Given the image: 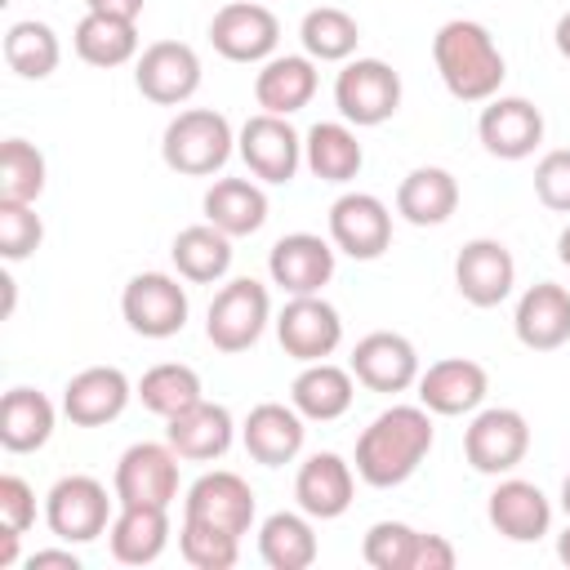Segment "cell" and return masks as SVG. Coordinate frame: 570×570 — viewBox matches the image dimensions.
Masks as SVG:
<instances>
[{"label": "cell", "mask_w": 570, "mask_h": 570, "mask_svg": "<svg viewBox=\"0 0 570 570\" xmlns=\"http://www.w3.org/2000/svg\"><path fill=\"white\" fill-rule=\"evenodd\" d=\"M209 45L227 62H267L281 45V18L258 0H232L209 18Z\"/></svg>", "instance_id": "8fae6325"}, {"label": "cell", "mask_w": 570, "mask_h": 570, "mask_svg": "<svg viewBox=\"0 0 570 570\" xmlns=\"http://www.w3.org/2000/svg\"><path fill=\"white\" fill-rule=\"evenodd\" d=\"M414 387H419V405H428L432 414L459 419V414H476L485 405L490 374L472 356H445V361H432L428 370H419Z\"/></svg>", "instance_id": "e0dca14e"}, {"label": "cell", "mask_w": 570, "mask_h": 570, "mask_svg": "<svg viewBox=\"0 0 570 570\" xmlns=\"http://www.w3.org/2000/svg\"><path fill=\"white\" fill-rule=\"evenodd\" d=\"M316 552H321V543H316L312 517L303 508L298 512L263 517V525H258V557L272 570H307L316 561Z\"/></svg>", "instance_id": "e575fe53"}, {"label": "cell", "mask_w": 570, "mask_h": 570, "mask_svg": "<svg viewBox=\"0 0 570 570\" xmlns=\"http://www.w3.org/2000/svg\"><path fill=\"white\" fill-rule=\"evenodd\" d=\"M432 441H436V428L428 405H392L374 414L370 428L356 436V459H352L356 476L374 490L405 485L432 454Z\"/></svg>", "instance_id": "6da1fadb"}, {"label": "cell", "mask_w": 570, "mask_h": 570, "mask_svg": "<svg viewBox=\"0 0 570 570\" xmlns=\"http://www.w3.org/2000/svg\"><path fill=\"white\" fill-rule=\"evenodd\" d=\"M129 396H134V383L125 379V370L89 365V370L71 374V383L62 387V414L76 428H102V423H116L125 414Z\"/></svg>", "instance_id": "603a6c76"}, {"label": "cell", "mask_w": 570, "mask_h": 570, "mask_svg": "<svg viewBox=\"0 0 570 570\" xmlns=\"http://www.w3.org/2000/svg\"><path fill=\"white\" fill-rule=\"evenodd\" d=\"M27 566L36 570V566H62V570H80V557L71 552V548H45V552H31L27 557Z\"/></svg>", "instance_id": "c3c4849f"}, {"label": "cell", "mask_w": 570, "mask_h": 570, "mask_svg": "<svg viewBox=\"0 0 570 570\" xmlns=\"http://www.w3.org/2000/svg\"><path fill=\"white\" fill-rule=\"evenodd\" d=\"M236 151H240L245 169L258 183H289L298 174V165H303L298 129L289 125V116H272V111H258V116H249L240 125Z\"/></svg>", "instance_id": "4fadbf2b"}, {"label": "cell", "mask_w": 570, "mask_h": 570, "mask_svg": "<svg viewBox=\"0 0 570 570\" xmlns=\"http://www.w3.org/2000/svg\"><path fill=\"white\" fill-rule=\"evenodd\" d=\"M267 321H272V294H267V285L254 281V276H236V281H227L214 294V303L205 312V338L218 352L236 356V352H249L263 338Z\"/></svg>", "instance_id": "277c9868"}, {"label": "cell", "mask_w": 570, "mask_h": 570, "mask_svg": "<svg viewBox=\"0 0 570 570\" xmlns=\"http://www.w3.org/2000/svg\"><path fill=\"white\" fill-rule=\"evenodd\" d=\"M120 316L142 338H174L187 325V289L169 272H138L120 294Z\"/></svg>", "instance_id": "ba28073f"}, {"label": "cell", "mask_w": 570, "mask_h": 570, "mask_svg": "<svg viewBox=\"0 0 570 570\" xmlns=\"http://www.w3.org/2000/svg\"><path fill=\"white\" fill-rule=\"evenodd\" d=\"M45 191V156L27 138H4L0 142V200H22L36 205Z\"/></svg>", "instance_id": "ab89813d"}, {"label": "cell", "mask_w": 570, "mask_h": 570, "mask_svg": "<svg viewBox=\"0 0 570 570\" xmlns=\"http://www.w3.org/2000/svg\"><path fill=\"white\" fill-rule=\"evenodd\" d=\"M330 240L338 254L370 263L392 245V209L374 191H343L330 205Z\"/></svg>", "instance_id": "9a60e30c"}, {"label": "cell", "mask_w": 570, "mask_h": 570, "mask_svg": "<svg viewBox=\"0 0 570 570\" xmlns=\"http://www.w3.org/2000/svg\"><path fill=\"white\" fill-rule=\"evenodd\" d=\"M134 396L142 401V410H151V414H160V419H174V414H183L187 405H196V401L205 396V387H200V374H196L191 365L160 361V365H151V370L138 379Z\"/></svg>", "instance_id": "f35d334b"}, {"label": "cell", "mask_w": 570, "mask_h": 570, "mask_svg": "<svg viewBox=\"0 0 570 570\" xmlns=\"http://www.w3.org/2000/svg\"><path fill=\"white\" fill-rule=\"evenodd\" d=\"M0 525H9L18 534H27L36 525V490L13 472L0 476Z\"/></svg>", "instance_id": "f6af8a7d"}, {"label": "cell", "mask_w": 570, "mask_h": 570, "mask_svg": "<svg viewBox=\"0 0 570 570\" xmlns=\"http://www.w3.org/2000/svg\"><path fill=\"white\" fill-rule=\"evenodd\" d=\"M205 223H214L218 232L236 236H254L267 223V191L254 178H214V187L200 200Z\"/></svg>", "instance_id": "d6a6232c"}, {"label": "cell", "mask_w": 570, "mask_h": 570, "mask_svg": "<svg viewBox=\"0 0 570 570\" xmlns=\"http://www.w3.org/2000/svg\"><path fill=\"white\" fill-rule=\"evenodd\" d=\"M183 517H187V521L218 525V530L245 539V534L254 530V490H249V481H245L240 472H232V468L200 472V476L187 485Z\"/></svg>", "instance_id": "5bb4252c"}, {"label": "cell", "mask_w": 570, "mask_h": 570, "mask_svg": "<svg viewBox=\"0 0 570 570\" xmlns=\"http://www.w3.org/2000/svg\"><path fill=\"white\" fill-rule=\"evenodd\" d=\"M71 45H76V58L89 67H125L138 58V22L85 9V18L71 31Z\"/></svg>", "instance_id": "d590c367"}, {"label": "cell", "mask_w": 570, "mask_h": 570, "mask_svg": "<svg viewBox=\"0 0 570 570\" xmlns=\"http://www.w3.org/2000/svg\"><path fill=\"white\" fill-rule=\"evenodd\" d=\"M512 330H517V343L530 352H557L561 343H570V289L557 281L530 285L517 298Z\"/></svg>", "instance_id": "d4e9b609"}, {"label": "cell", "mask_w": 570, "mask_h": 570, "mask_svg": "<svg viewBox=\"0 0 570 570\" xmlns=\"http://www.w3.org/2000/svg\"><path fill=\"white\" fill-rule=\"evenodd\" d=\"M525 454H530V423L512 405L476 410L472 423L463 428V459L481 476H508Z\"/></svg>", "instance_id": "52a82bcc"}, {"label": "cell", "mask_w": 570, "mask_h": 570, "mask_svg": "<svg viewBox=\"0 0 570 570\" xmlns=\"http://www.w3.org/2000/svg\"><path fill=\"white\" fill-rule=\"evenodd\" d=\"M334 107L347 125L374 129L401 111V76L383 58H347L334 76Z\"/></svg>", "instance_id": "5b68a950"}, {"label": "cell", "mask_w": 570, "mask_h": 570, "mask_svg": "<svg viewBox=\"0 0 570 570\" xmlns=\"http://www.w3.org/2000/svg\"><path fill=\"white\" fill-rule=\"evenodd\" d=\"M276 338H281L285 356H294L298 365L330 361L343 343V316L321 294H294L276 316Z\"/></svg>", "instance_id": "30bf717a"}, {"label": "cell", "mask_w": 570, "mask_h": 570, "mask_svg": "<svg viewBox=\"0 0 570 570\" xmlns=\"http://www.w3.org/2000/svg\"><path fill=\"white\" fill-rule=\"evenodd\" d=\"M116 503L169 508L178 499V450L169 441H134L111 476Z\"/></svg>", "instance_id": "9c48e42d"}, {"label": "cell", "mask_w": 570, "mask_h": 570, "mask_svg": "<svg viewBox=\"0 0 570 570\" xmlns=\"http://www.w3.org/2000/svg\"><path fill=\"white\" fill-rule=\"evenodd\" d=\"M169 258H174V267H178L183 281L214 285V281H223L232 272V236L218 232L214 223H191V227H183L174 236Z\"/></svg>", "instance_id": "836d02e7"}, {"label": "cell", "mask_w": 570, "mask_h": 570, "mask_svg": "<svg viewBox=\"0 0 570 570\" xmlns=\"http://www.w3.org/2000/svg\"><path fill=\"white\" fill-rule=\"evenodd\" d=\"M334 240L316 236V232H289L272 245L267 254V276L272 285H281L289 298L294 294H321L334 276Z\"/></svg>", "instance_id": "d6986e66"}, {"label": "cell", "mask_w": 570, "mask_h": 570, "mask_svg": "<svg viewBox=\"0 0 570 570\" xmlns=\"http://www.w3.org/2000/svg\"><path fill=\"white\" fill-rule=\"evenodd\" d=\"M552 40H557V53L570 62V9L557 18V31H552Z\"/></svg>", "instance_id": "f907efd6"}, {"label": "cell", "mask_w": 570, "mask_h": 570, "mask_svg": "<svg viewBox=\"0 0 570 570\" xmlns=\"http://www.w3.org/2000/svg\"><path fill=\"white\" fill-rule=\"evenodd\" d=\"M414 543H419L414 525H405V521H374L365 530V539H361V557L374 570H410Z\"/></svg>", "instance_id": "b9f144b4"}, {"label": "cell", "mask_w": 570, "mask_h": 570, "mask_svg": "<svg viewBox=\"0 0 570 570\" xmlns=\"http://www.w3.org/2000/svg\"><path fill=\"white\" fill-rule=\"evenodd\" d=\"M356 401V374L334 361H307L289 383V405L312 423H334Z\"/></svg>", "instance_id": "4316f807"}, {"label": "cell", "mask_w": 570, "mask_h": 570, "mask_svg": "<svg viewBox=\"0 0 570 570\" xmlns=\"http://www.w3.org/2000/svg\"><path fill=\"white\" fill-rule=\"evenodd\" d=\"M557 258H561V267H570V223H566L561 236H557Z\"/></svg>", "instance_id": "816d5d0a"}, {"label": "cell", "mask_w": 570, "mask_h": 570, "mask_svg": "<svg viewBox=\"0 0 570 570\" xmlns=\"http://www.w3.org/2000/svg\"><path fill=\"white\" fill-rule=\"evenodd\" d=\"M4 62L13 76L22 80H45L58 71L62 62V45H58V31L49 22H36V18H22L4 31Z\"/></svg>", "instance_id": "74e56055"}, {"label": "cell", "mask_w": 570, "mask_h": 570, "mask_svg": "<svg viewBox=\"0 0 570 570\" xmlns=\"http://www.w3.org/2000/svg\"><path fill=\"white\" fill-rule=\"evenodd\" d=\"M18 539H22L18 530H9V525H0V566H4V570H9L13 561H18Z\"/></svg>", "instance_id": "681fc988"}, {"label": "cell", "mask_w": 570, "mask_h": 570, "mask_svg": "<svg viewBox=\"0 0 570 570\" xmlns=\"http://www.w3.org/2000/svg\"><path fill=\"white\" fill-rule=\"evenodd\" d=\"M45 240V223L36 214V205H22V200H0V254L9 263L36 254Z\"/></svg>", "instance_id": "7bdbcfd3"}, {"label": "cell", "mask_w": 570, "mask_h": 570, "mask_svg": "<svg viewBox=\"0 0 570 570\" xmlns=\"http://www.w3.org/2000/svg\"><path fill=\"white\" fill-rule=\"evenodd\" d=\"M236 151L232 120L214 107H187L178 111L160 134V160L183 178H209L218 174Z\"/></svg>", "instance_id": "3957f363"}, {"label": "cell", "mask_w": 570, "mask_h": 570, "mask_svg": "<svg viewBox=\"0 0 570 570\" xmlns=\"http://www.w3.org/2000/svg\"><path fill=\"white\" fill-rule=\"evenodd\" d=\"M107 548L120 566H151L169 548V508L120 503L107 525Z\"/></svg>", "instance_id": "f1b7e54d"}, {"label": "cell", "mask_w": 570, "mask_h": 570, "mask_svg": "<svg viewBox=\"0 0 570 570\" xmlns=\"http://www.w3.org/2000/svg\"><path fill=\"white\" fill-rule=\"evenodd\" d=\"M111 494L98 476H85V472H71V476H58L45 494V525L53 530V539L62 543H94L98 534H107L111 525Z\"/></svg>", "instance_id": "8992f818"}, {"label": "cell", "mask_w": 570, "mask_h": 570, "mask_svg": "<svg viewBox=\"0 0 570 570\" xmlns=\"http://www.w3.org/2000/svg\"><path fill=\"white\" fill-rule=\"evenodd\" d=\"M454 561H459V552H454V543H450L445 534H428V530H419L410 570H454Z\"/></svg>", "instance_id": "bcb514c9"}, {"label": "cell", "mask_w": 570, "mask_h": 570, "mask_svg": "<svg viewBox=\"0 0 570 570\" xmlns=\"http://www.w3.org/2000/svg\"><path fill=\"white\" fill-rule=\"evenodd\" d=\"M485 517L503 539L534 543L552 530V499L525 476H503L485 499Z\"/></svg>", "instance_id": "cb8c5ba5"}, {"label": "cell", "mask_w": 570, "mask_h": 570, "mask_svg": "<svg viewBox=\"0 0 570 570\" xmlns=\"http://www.w3.org/2000/svg\"><path fill=\"white\" fill-rule=\"evenodd\" d=\"M352 374H356V383L361 387H370V392H405V387H414L419 383V352H414V343L405 338V334H396V330H374V334H365L356 347H352V365H347Z\"/></svg>", "instance_id": "ffe728a7"}, {"label": "cell", "mask_w": 570, "mask_h": 570, "mask_svg": "<svg viewBox=\"0 0 570 570\" xmlns=\"http://www.w3.org/2000/svg\"><path fill=\"white\" fill-rule=\"evenodd\" d=\"M178 552L187 566L196 570H232L236 557H240V539L218 530V525H205V521H187L178 525Z\"/></svg>", "instance_id": "60d3db41"}, {"label": "cell", "mask_w": 570, "mask_h": 570, "mask_svg": "<svg viewBox=\"0 0 570 570\" xmlns=\"http://www.w3.org/2000/svg\"><path fill=\"white\" fill-rule=\"evenodd\" d=\"M561 512L570 517V472H566V481H561Z\"/></svg>", "instance_id": "11a10c76"}, {"label": "cell", "mask_w": 570, "mask_h": 570, "mask_svg": "<svg viewBox=\"0 0 570 570\" xmlns=\"http://www.w3.org/2000/svg\"><path fill=\"white\" fill-rule=\"evenodd\" d=\"M4 285V316H13V276H0Z\"/></svg>", "instance_id": "db71d44e"}, {"label": "cell", "mask_w": 570, "mask_h": 570, "mask_svg": "<svg viewBox=\"0 0 570 570\" xmlns=\"http://www.w3.org/2000/svg\"><path fill=\"white\" fill-rule=\"evenodd\" d=\"M432 62H436V76H441L445 94L459 98V102H490L499 94L503 76H508L503 49L494 45L490 27L472 22V18H450V22L436 27Z\"/></svg>", "instance_id": "7a4b0ae2"}, {"label": "cell", "mask_w": 570, "mask_h": 570, "mask_svg": "<svg viewBox=\"0 0 570 570\" xmlns=\"http://www.w3.org/2000/svg\"><path fill=\"white\" fill-rule=\"evenodd\" d=\"M534 196L548 209L570 214V147H557V151L539 156V165H534Z\"/></svg>", "instance_id": "ee69618b"}, {"label": "cell", "mask_w": 570, "mask_h": 570, "mask_svg": "<svg viewBox=\"0 0 570 570\" xmlns=\"http://www.w3.org/2000/svg\"><path fill=\"white\" fill-rule=\"evenodd\" d=\"M147 0H85L89 13H107V18H125V22H138Z\"/></svg>", "instance_id": "7dc6e473"}, {"label": "cell", "mask_w": 570, "mask_h": 570, "mask_svg": "<svg viewBox=\"0 0 570 570\" xmlns=\"http://www.w3.org/2000/svg\"><path fill=\"white\" fill-rule=\"evenodd\" d=\"M316 62L307 53H276L267 62H258L254 76V102L272 116H294L316 98Z\"/></svg>", "instance_id": "83f0119b"}, {"label": "cell", "mask_w": 570, "mask_h": 570, "mask_svg": "<svg viewBox=\"0 0 570 570\" xmlns=\"http://www.w3.org/2000/svg\"><path fill=\"white\" fill-rule=\"evenodd\" d=\"M476 138L499 160H525L543 142V111L530 98L494 94L476 120Z\"/></svg>", "instance_id": "ac0fdd59"}, {"label": "cell", "mask_w": 570, "mask_h": 570, "mask_svg": "<svg viewBox=\"0 0 570 570\" xmlns=\"http://www.w3.org/2000/svg\"><path fill=\"white\" fill-rule=\"evenodd\" d=\"M58 423V410L45 392L36 387H9L0 401V445L9 454H31L40 445H49Z\"/></svg>", "instance_id": "4dcf8cb0"}, {"label": "cell", "mask_w": 570, "mask_h": 570, "mask_svg": "<svg viewBox=\"0 0 570 570\" xmlns=\"http://www.w3.org/2000/svg\"><path fill=\"white\" fill-rule=\"evenodd\" d=\"M134 85L156 107H183L200 89V53L187 40H156L134 58Z\"/></svg>", "instance_id": "7c38bea8"}, {"label": "cell", "mask_w": 570, "mask_h": 570, "mask_svg": "<svg viewBox=\"0 0 570 570\" xmlns=\"http://www.w3.org/2000/svg\"><path fill=\"white\" fill-rule=\"evenodd\" d=\"M352 494H356V472L343 454L334 450H316L298 463L294 472V499L298 508L312 517V521H334L352 508Z\"/></svg>", "instance_id": "7402d4cb"}, {"label": "cell", "mask_w": 570, "mask_h": 570, "mask_svg": "<svg viewBox=\"0 0 570 570\" xmlns=\"http://www.w3.org/2000/svg\"><path fill=\"white\" fill-rule=\"evenodd\" d=\"M298 40H303V53L312 62H347L356 53V45H361V27H356V18L347 9L321 4V9L303 13Z\"/></svg>", "instance_id": "8d00e7d4"}, {"label": "cell", "mask_w": 570, "mask_h": 570, "mask_svg": "<svg viewBox=\"0 0 570 570\" xmlns=\"http://www.w3.org/2000/svg\"><path fill=\"white\" fill-rule=\"evenodd\" d=\"M307 419L294 410V405H285V401H263V405H254L249 414H245V423H240V445H245V454L254 459V463H263V468H285V463H294L298 454H303V441H307V428H303Z\"/></svg>", "instance_id": "44dd1931"}, {"label": "cell", "mask_w": 570, "mask_h": 570, "mask_svg": "<svg viewBox=\"0 0 570 570\" xmlns=\"http://www.w3.org/2000/svg\"><path fill=\"white\" fill-rule=\"evenodd\" d=\"M232 436H236V423H232V410L218 405V401H196L187 405L183 414L165 419V441L178 450V459L187 463H209V459H223L232 450Z\"/></svg>", "instance_id": "484cf974"}, {"label": "cell", "mask_w": 570, "mask_h": 570, "mask_svg": "<svg viewBox=\"0 0 570 570\" xmlns=\"http://www.w3.org/2000/svg\"><path fill=\"white\" fill-rule=\"evenodd\" d=\"M517 285V258L503 240L476 236L454 254V289L472 307H499Z\"/></svg>", "instance_id": "2e32d148"}, {"label": "cell", "mask_w": 570, "mask_h": 570, "mask_svg": "<svg viewBox=\"0 0 570 570\" xmlns=\"http://www.w3.org/2000/svg\"><path fill=\"white\" fill-rule=\"evenodd\" d=\"M303 165L321 183H352L365 165V151L356 142V129L347 120H316L303 134Z\"/></svg>", "instance_id": "1f68e13d"}, {"label": "cell", "mask_w": 570, "mask_h": 570, "mask_svg": "<svg viewBox=\"0 0 570 570\" xmlns=\"http://www.w3.org/2000/svg\"><path fill=\"white\" fill-rule=\"evenodd\" d=\"M557 557H561V566H570V525L557 534Z\"/></svg>", "instance_id": "f5cc1de1"}, {"label": "cell", "mask_w": 570, "mask_h": 570, "mask_svg": "<svg viewBox=\"0 0 570 570\" xmlns=\"http://www.w3.org/2000/svg\"><path fill=\"white\" fill-rule=\"evenodd\" d=\"M459 209V178L441 165H419L396 187V214L414 227H441Z\"/></svg>", "instance_id": "f546056e"}]
</instances>
